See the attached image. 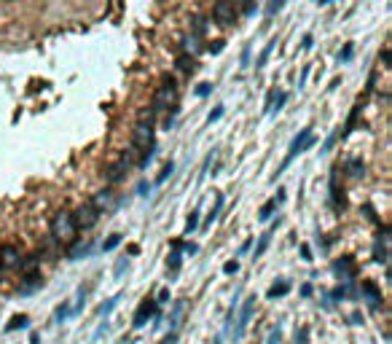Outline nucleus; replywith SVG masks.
<instances>
[{"label": "nucleus", "instance_id": "obj_25", "mask_svg": "<svg viewBox=\"0 0 392 344\" xmlns=\"http://www.w3.org/2000/svg\"><path fill=\"white\" fill-rule=\"evenodd\" d=\"M363 293H366L368 299L373 301V307H382V293H379V288H376L373 283H366V285H363Z\"/></svg>", "mask_w": 392, "mask_h": 344}, {"label": "nucleus", "instance_id": "obj_2", "mask_svg": "<svg viewBox=\"0 0 392 344\" xmlns=\"http://www.w3.org/2000/svg\"><path fill=\"white\" fill-rule=\"evenodd\" d=\"M76 223H73V213L70 210H59L51 218V237L54 242H76Z\"/></svg>", "mask_w": 392, "mask_h": 344}, {"label": "nucleus", "instance_id": "obj_31", "mask_svg": "<svg viewBox=\"0 0 392 344\" xmlns=\"http://www.w3.org/2000/svg\"><path fill=\"white\" fill-rule=\"evenodd\" d=\"M285 3H287V0H269V3H266V16H269V19H271V16H277Z\"/></svg>", "mask_w": 392, "mask_h": 344}, {"label": "nucleus", "instance_id": "obj_14", "mask_svg": "<svg viewBox=\"0 0 392 344\" xmlns=\"http://www.w3.org/2000/svg\"><path fill=\"white\" fill-rule=\"evenodd\" d=\"M89 253H94V239H86L83 245H73V248L67 250V258H70V261H81V258H86Z\"/></svg>", "mask_w": 392, "mask_h": 344}, {"label": "nucleus", "instance_id": "obj_37", "mask_svg": "<svg viewBox=\"0 0 392 344\" xmlns=\"http://www.w3.org/2000/svg\"><path fill=\"white\" fill-rule=\"evenodd\" d=\"M212 159H215V151H209L207 159H204V164H202V172H199V180H196V183L204 180V175H207V170H209V164H212Z\"/></svg>", "mask_w": 392, "mask_h": 344}, {"label": "nucleus", "instance_id": "obj_9", "mask_svg": "<svg viewBox=\"0 0 392 344\" xmlns=\"http://www.w3.org/2000/svg\"><path fill=\"white\" fill-rule=\"evenodd\" d=\"M0 266L3 269H16L22 266V253L16 245H5L3 250H0Z\"/></svg>", "mask_w": 392, "mask_h": 344}, {"label": "nucleus", "instance_id": "obj_7", "mask_svg": "<svg viewBox=\"0 0 392 344\" xmlns=\"http://www.w3.org/2000/svg\"><path fill=\"white\" fill-rule=\"evenodd\" d=\"M212 19L218 22V25H226V27L236 25V8H234V3H231V0H218L215 8H212Z\"/></svg>", "mask_w": 392, "mask_h": 344}, {"label": "nucleus", "instance_id": "obj_49", "mask_svg": "<svg viewBox=\"0 0 392 344\" xmlns=\"http://www.w3.org/2000/svg\"><path fill=\"white\" fill-rule=\"evenodd\" d=\"M306 78H309V65H306L304 73H301V89H306Z\"/></svg>", "mask_w": 392, "mask_h": 344}, {"label": "nucleus", "instance_id": "obj_43", "mask_svg": "<svg viewBox=\"0 0 392 344\" xmlns=\"http://www.w3.org/2000/svg\"><path fill=\"white\" fill-rule=\"evenodd\" d=\"M105 331H107V323H100V328L94 331V336H92V342H100L102 336H105Z\"/></svg>", "mask_w": 392, "mask_h": 344}, {"label": "nucleus", "instance_id": "obj_35", "mask_svg": "<svg viewBox=\"0 0 392 344\" xmlns=\"http://www.w3.org/2000/svg\"><path fill=\"white\" fill-rule=\"evenodd\" d=\"M199 215H202L199 210H194V213L188 215V223H185V231H188V234H191V231H196V226H199Z\"/></svg>", "mask_w": 392, "mask_h": 344}, {"label": "nucleus", "instance_id": "obj_42", "mask_svg": "<svg viewBox=\"0 0 392 344\" xmlns=\"http://www.w3.org/2000/svg\"><path fill=\"white\" fill-rule=\"evenodd\" d=\"M223 46H226V41H212V43H209V54H220Z\"/></svg>", "mask_w": 392, "mask_h": 344}, {"label": "nucleus", "instance_id": "obj_38", "mask_svg": "<svg viewBox=\"0 0 392 344\" xmlns=\"http://www.w3.org/2000/svg\"><path fill=\"white\" fill-rule=\"evenodd\" d=\"M127 266H129V256L118 258V263H116V272H113V277H121V274L127 272Z\"/></svg>", "mask_w": 392, "mask_h": 344}, {"label": "nucleus", "instance_id": "obj_36", "mask_svg": "<svg viewBox=\"0 0 392 344\" xmlns=\"http://www.w3.org/2000/svg\"><path fill=\"white\" fill-rule=\"evenodd\" d=\"M223 113H226V108H223V105H215L212 111H209V116H207V124H215L220 116H223Z\"/></svg>", "mask_w": 392, "mask_h": 344}, {"label": "nucleus", "instance_id": "obj_47", "mask_svg": "<svg viewBox=\"0 0 392 344\" xmlns=\"http://www.w3.org/2000/svg\"><path fill=\"white\" fill-rule=\"evenodd\" d=\"M148 188H151V186H148V183L143 180V183L137 186V197H143V199H145V197H148Z\"/></svg>", "mask_w": 392, "mask_h": 344}, {"label": "nucleus", "instance_id": "obj_4", "mask_svg": "<svg viewBox=\"0 0 392 344\" xmlns=\"http://www.w3.org/2000/svg\"><path fill=\"white\" fill-rule=\"evenodd\" d=\"M137 148H127V151L121 153V159H118L116 164H113L110 170L105 172V177H107V183H113V186H116V183H121L124 177L129 175V170H132V164L137 162Z\"/></svg>", "mask_w": 392, "mask_h": 344}, {"label": "nucleus", "instance_id": "obj_21", "mask_svg": "<svg viewBox=\"0 0 392 344\" xmlns=\"http://www.w3.org/2000/svg\"><path fill=\"white\" fill-rule=\"evenodd\" d=\"M287 293H290V283H287V280H277L266 296H269V299H280V296H287Z\"/></svg>", "mask_w": 392, "mask_h": 344}, {"label": "nucleus", "instance_id": "obj_51", "mask_svg": "<svg viewBox=\"0 0 392 344\" xmlns=\"http://www.w3.org/2000/svg\"><path fill=\"white\" fill-rule=\"evenodd\" d=\"M301 256H304V261H312V250L306 248V245H304V248H301Z\"/></svg>", "mask_w": 392, "mask_h": 344}, {"label": "nucleus", "instance_id": "obj_39", "mask_svg": "<svg viewBox=\"0 0 392 344\" xmlns=\"http://www.w3.org/2000/svg\"><path fill=\"white\" fill-rule=\"evenodd\" d=\"M277 94H280V89H271L269 94H266V102H263V111L269 113L271 111V105H274V100H277Z\"/></svg>", "mask_w": 392, "mask_h": 344}, {"label": "nucleus", "instance_id": "obj_12", "mask_svg": "<svg viewBox=\"0 0 392 344\" xmlns=\"http://www.w3.org/2000/svg\"><path fill=\"white\" fill-rule=\"evenodd\" d=\"M180 51L196 59V54L202 51V38H196L194 32H185V35H183V43H180Z\"/></svg>", "mask_w": 392, "mask_h": 344}, {"label": "nucleus", "instance_id": "obj_16", "mask_svg": "<svg viewBox=\"0 0 392 344\" xmlns=\"http://www.w3.org/2000/svg\"><path fill=\"white\" fill-rule=\"evenodd\" d=\"M194 62H196L194 57H188V54H183V51H180V54H178V59H175V70H178L180 76H185V78H188L191 73H194V67H196Z\"/></svg>", "mask_w": 392, "mask_h": 344}, {"label": "nucleus", "instance_id": "obj_1", "mask_svg": "<svg viewBox=\"0 0 392 344\" xmlns=\"http://www.w3.org/2000/svg\"><path fill=\"white\" fill-rule=\"evenodd\" d=\"M175 108H178V78H175V73H164L161 76V86L156 89V97H153V108L151 111L156 113V116H161V113H172Z\"/></svg>", "mask_w": 392, "mask_h": 344}, {"label": "nucleus", "instance_id": "obj_13", "mask_svg": "<svg viewBox=\"0 0 392 344\" xmlns=\"http://www.w3.org/2000/svg\"><path fill=\"white\" fill-rule=\"evenodd\" d=\"M180 248H183V242H172V253H169V261H167L169 277H175V274L180 272V266H183V256H180Z\"/></svg>", "mask_w": 392, "mask_h": 344}, {"label": "nucleus", "instance_id": "obj_3", "mask_svg": "<svg viewBox=\"0 0 392 344\" xmlns=\"http://www.w3.org/2000/svg\"><path fill=\"white\" fill-rule=\"evenodd\" d=\"M309 145H314V132H312V127H306V129H301L298 135L293 137L290 148H287V156L282 159V164H280V172H285V170L295 162V159H298V153L304 151V148H309ZM280 172H277L274 177H280Z\"/></svg>", "mask_w": 392, "mask_h": 344}, {"label": "nucleus", "instance_id": "obj_45", "mask_svg": "<svg viewBox=\"0 0 392 344\" xmlns=\"http://www.w3.org/2000/svg\"><path fill=\"white\" fill-rule=\"evenodd\" d=\"M167 301H169V290L161 288V290H158V301L156 304H167Z\"/></svg>", "mask_w": 392, "mask_h": 344}, {"label": "nucleus", "instance_id": "obj_17", "mask_svg": "<svg viewBox=\"0 0 392 344\" xmlns=\"http://www.w3.org/2000/svg\"><path fill=\"white\" fill-rule=\"evenodd\" d=\"M207 27H209V22H207V16H204V14H194V16H191V32H194L196 38H202V41H204Z\"/></svg>", "mask_w": 392, "mask_h": 344}, {"label": "nucleus", "instance_id": "obj_54", "mask_svg": "<svg viewBox=\"0 0 392 344\" xmlns=\"http://www.w3.org/2000/svg\"><path fill=\"white\" fill-rule=\"evenodd\" d=\"M30 344H41V336H38V334H32V339H30Z\"/></svg>", "mask_w": 392, "mask_h": 344}, {"label": "nucleus", "instance_id": "obj_32", "mask_svg": "<svg viewBox=\"0 0 392 344\" xmlns=\"http://www.w3.org/2000/svg\"><path fill=\"white\" fill-rule=\"evenodd\" d=\"M349 269H352V258L349 256H344L341 261L333 263V272H336V274H344V272H349Z\"/></svg>", "mask_w": 392, "mask_h": 344}, {"label": "nucleus", "instance_id": "obj_23", "mask_svg": "<svg viewBox=\"0 0 392 344\" xmlns=\"http://www.w3.org/2000/svg\"><path fill=\"white\" fill-rule=\"evenodd\" d=\"M70 309H73V307H70V301H62L59 307L54 309V323H56V325H62V323H65V320L70 317Z\"/></svg>", "mask_w": 392, "mask_h": 344}, {"label": "nucleus", "instance_id": "obj_52", "mask_svg": "<svg viewBox=\"0 0 392 344\" xmlns=\"http://www.w3.org/2000/svg\"><path fill=\"white\" fill-rule=\"evenodd\" d=\"M301 49H304V51L312 49V35H304V46H301Z\"/></svg>", "mask_w": 392, "mask_h": 344}, {"label": "nucleus", "instance_id": "obj_29", "mask_svg": "<svg viewBox=\"0 0 392 344\" xmlns=\"http://www.w3.org/2000/svg\"><path fill=\"white\" fill-rule=\"evenodd\" d=\"M121 242H124L121 234H110V237H107L105 242H102V250H105V253H110V250H113V248H118Z\"/></svg>", "mask_w": 392, "mask_h": 344}, {"label": "nucleus", "instance_id": "obj_33", "mask_svg": "<svg viewBox=\"0 0 392 344\" xmlns=\"http://www.w3.org/2000/svg\"><path fill=\"white\" fill-rule=\"evenodd\" d=\"M285 105H287V94H282V91H280V94H277V100H274V105H271V111H269V113H271V116H277V113H280V111H282V108H285Z\"/></svg>", "mask_w": 392, "mask_h": 344}, {"label": "nucleus", "instance_id": "obj_30", "mask_svg": "<svg viewBox=\"0 0 392 344\" xmlns=\"http://www.w3.org/2000/svg\"><path fill=\"white\" fill-rule=\"evenodd\" d=\"M172 172H175V162H167V164H164V170L158 172V177H156V183H153V186H161L164 180H169V175H172Z\"/></svg>", "mask_w": 392, "mask_h": 344}, {"label": "nucleus", "instance_id": "obj_24", "mask_svg": "<svg viewBox=\"0 0 392 344\" xmlns=\"http://www.w3.org/2000/svg\"><path fill=\"white\" fill-rule=\"evenodd\" d=\"M121 296H124V293H116V296H110V299H105V304H102V307L97 309L100 317H107V315H110L113 309H116V304L121 301Z\"/></svg>", "mask_w": 392, "mask_h": 344}, {"label": "nucleus", "instance_id": "obj_20", "mask_svg": "<svg viewBox=\"0 0 392 344\" xmlns=\"http://www.w3.org/2000/svg\"><path fill=\"white\" fill-rule=\"evenodd\" d=\"M223 204H226V197L220 194V197L215 199V204H212V210H209V215L204 218V229H209V226H212V223L220 218V213H223Z\"/></svg>", "mask_w": 392, "mask_h": 344}, {"label": "nucleus", "instance_id": "obj_18", "mask_svg": "<svg viewBox=\"0 0 392 344\" xmlns=\"http://www.w3.org/2000/svg\"><path fill=\"white\" fill-rule=\"evenodd\" d=\"M277 43H280V41H277V38H271V41L266 43V49H263V51H261V54H258V59H255V67H258V70H263V67L269 65V59H271V54H274Z\"/></svg>", "mask_w": 392, "mask_h": 344}, {"label": "nucleus", "instance_id": "obj_5", "mask_svg": "<svg viewBox=\"0 0 392 344\" xmlns=\"http://www.w3.org/2000/svg\"><path fill=\"white\" fill-rule=\"evenodd\" d=\"M100 221V210L94 207L92 202H83L81 207L73 213V223H76V231H89V229H94Z\"/></svg>", "mask_w": 392, "mask_h": 344}, {"label": "nucleus", "instance_id": "obj_11", "mask_svg": "<svg viewBox=\"0 0 392 344\" xmlns=\"http://www.w3.org/2000/svg\"><path fill=\"white\" fill-rule=\"evenodd\" d=\"M153 315H156V301L153 299H145L143 304H140V309H137V315H134V328H143V325L148 323V320L153 317Z\"/></svg>", "mask_w": 392, "mask_h": 344}, {"label": "nucleus", "instance_id": "obj_53", "mask_svg": "<svg viewBox=\"0 0 392 344\" xmlns=\"http://www.w3.org/2000/svg\"><path fill=\"white\" fill-rule=\"evenodd\" d=\"M185 250H188V256H194V253H199V245H188Z\"/></svg>", "mask_w": 392, "mask_h": 344}, {"label": "nucleus", "instance_id": "obj_8", "mask_svg": "<svg viewBox=\"0 0 392 344\" xmlns=\"http://www.w3.org/2000/svg\"><path fill=\"white\" fill-rule=\"evenodd\" d=\"M253 312H255V296H250V299L245 301V307H242V312H239V317H236V328H234V339H239L242 336V331L247 328V323H250V317H253Z\"/></svg>", "mask_w": 392, "mask_h": 344}, {"label": "nucleus", "instance_id": "obj_10", "mask_svg": "<svg viewBox=\"0 0 392 344\" xmlns=\"http://www.w3.org/2000/svg\"><path fill=\"white\" fill-rule=\"evenodd\" d=\"M92 204H94V207L100 210V213H107V210H116V207H118V204H121V202H118V199H116V194H113L110 188H105V191H100L97 197L92 199Z\"/></svg>", "mask_w": 392, "mask_h": 344}, {"label": "nucleus", "instance_id": "obj_55", "mask_svg": "<svg viewBox=\"0 0 392 344\" xmlns=\"http://www.w3.org/2000/svg\"><path fill=\"white\" fill-rule=\"evenodd\" d=\"M212 344H223V336H218V339H215Z\"/></svg>", "mask_w": 392, "mask_h": 344}, {"label": "nucleus", "instance_id": "obj_28", "mask_svg": "<svg viewBox=\"0 0 392 344\" xmlns=\"http://www.w3.org/2000/svg\"><path fill=\"white\" fill-rule=\"evenodd\" d=\"M27 323H30V317H27V315H14V317H11V323L5 325V331H19V328H25Z\"/></svg>", "mask_w": 392, "mask_h": 344}, {"label": "nucleus", "instance_id": "obj_50", "mask_svg": "<svg viewBox=\"0 0 392 344\" xmlns=\"http://www.w3.org/2000/svg\"><path fill=\"white\" fill-rule=\"evenodd\" d=\"M250 248H253V239H247V242H245V245H242V248H239V256H245Z\"/></svg>", "mask_w": 392, "mask_h": 344}, {"label": "nucleus", "instance_id": "obj_48", "mask_svg": "<svg viewBox=\"0 0 392 344\" xmlns=\"http://www.w3.org/2000/svg\"><path fill=\"white\" fill-rule=\"evenodd\" d=\"M236 269H239V261H229V263H226V274H234Z\"/></svg>", "mask_w": 392, "mask_h": 344}, {"label": "nucleus", "instance_id": "obj_56", "mask_svg": "<svg viewBox=\"0 0 392 344\" xmlns=\"http://www.w3.org/2000/svg\"><path fill=\"white\" fill-rule=\"evenodd\" d=\"M317 3H320V5H325V3H333V0H317Z\"/></svg>", "mask_w": 392, "mask_h": 344}, {"label": "nucleus", "instance_id": "obj_44", "mask_svg": "<svg viewBox=\"0 0 392 344\" xmlns=\"http://www.w3.org/2000/svg\"><path fill=\"white\" fill-rule=\"evenodd\" d=\"M280 336H282V328L277 325V328L271 331V336H269V344H280Z\"/></svg>", "mask_w": 392, "mask_h": 344}, {"label": "nucleus", "instance_id": "obj_41", "mask_svg": "<svg viewBox=\"0 0 392 344\" xmlns=\"http://www.w3.org/2000/svg\"><path fill=\"white\" fill-rule=\"evenodd\" d=\"M212 94V84H199L196 86V97H209Z\"/></svg>", "mask_w": 392, "mask_h": 344}, {"label": "nucleus", "instance_id": "obj_15", "mask_svg": "<svg viewBox=\"0 0 392 344\" xmlns=\"http://www.w3.org/2000/svg\"><path fill=\"white\" fill-rule=\"evenodd\" d=\"M43 288V280H41V274H30V277H25V283L19 285V293L22 296H32L35 290H41Z\"/></svg>", "mask_w": 392, "mask_h": 344}, {"label": "nucleus", "instance_id": "obj_19", "mask_svg": "<svg viewBox=\"0 0 392 344\" xmlns=\"http://www.w3.org/2000/svg\"><path fill=\"white\" fill-rule=\"evenodd\" d=\"M86 296H89V283H83L81 288H78V293H76V307L70 309V317H76V315L83 312V307H86Z\"/></svg>", "mask_w": 392, "mask_h": 344}, {"label": "nucleus", "instance_id": "obj_40", "mask_svg": "<svg viewBox=\"0 0 392 344\" xmlns=\"http://www.w3.org/2000/svg\"><path fill=\"white\" fill-rule=\"evenodd\" d=\"M183 309H185L183 304H178V307L172 309V315H169V323H172V325H178V320L183 317Z\"/></svg>", "mask_w": 392, "mask_h": 344}, {"label": "nucleus", "instance_id": "obj_22", "mask_svg": "<svg viewBox=\"0 0 392 344\" xmlns=\"http://www.w3.org/2000/svg\"><path fill=\"white\" fill-rule=\"evenodd\" d=\"M277 207H280V202H277V199H269V202L261 207L258 221H261V223H263V221H271V218H274V213H277Z\"/></svg>", "mask_w": 392, "mask_h": 344}, {"label": "nucleus", "instance_id": "obj_6", "mask_svg": "<svg viewBox=\"0 0 392 344\" xmlns=\"http://www.w3.org/2000/svg\"><path fill=\"white\" fill-rule=\"evenodd\" d=\"M156 124L153 121H137V127H134V135H132V143L137 151H143V148H148L151 143H156Z\"/></svg>", "mask_w": 392, "mask_h": 344}, {"label": "nucleus", "instance_id": "obj_34", "mask_svg": "<svg viewBox=\"0 0 392 344\" xmlns=\"http://www.w3.org/2000/svg\"><path fill=\"white\" fill-rule=\"evenodd\" d=\"M352 54H355V46H352V43H344V49L339 51V62H341V65H344V62H349Z\"/></svg>", "mask_w": 392, "mask_h": 344}, {"label": "nucleus", "instance_id": "obj_46", "mask_svg": "<svg viewBox=\"0 0 392 344\" xmlns=\"http://www.w3.org/2000/svg\"><path fill=\"white\" fill-rule=\"evenodd\" d=\"M239 62H242V67H245V65H250V46H245V51H242Z\"/></svg>", "mask_w": 392, "mask_h": 344}, {"label": "nucleus", "instance_id": "obj_27", "mask_svg": "<svg viewBox=\"0 0 392 344\" xmlns=\"http://www.w3.org/2000/svg\"><path fill=\"white\" fill-rule=\"evenodd\" d=\"M269 245H271V231H266L263 237L258 239V245H255V253H253V258H255V261H258V258L266 253V248H269Z\"/></svg>", "mask_w": 392, "mask_h": 344}, {"label": "nucleus", "instance_id": "obj_26", "mask_svg": "<svg viewBox=\"0 0 392 344\" xmlns=\"http://www.w3.org/2000/svg\"><path fill=\"white\" fill-rule=\"evenodd\" d=\"M231 3H234L236 11L242 8V16H253L255 14V0H231Z\"/></svg>", "mask_w": 392, "mask_h": 344}]
</instances>
